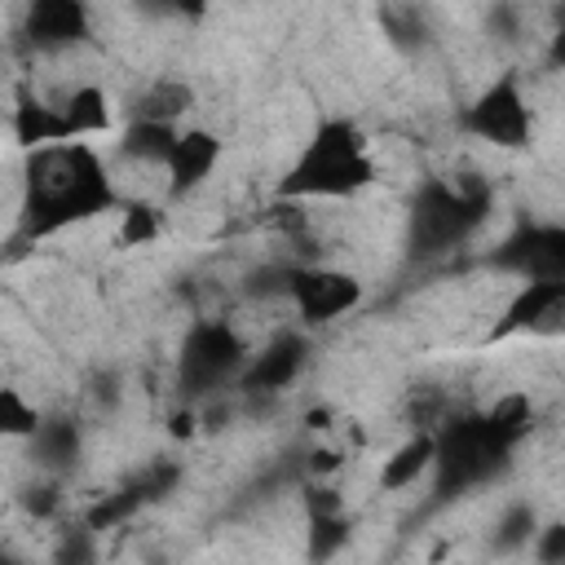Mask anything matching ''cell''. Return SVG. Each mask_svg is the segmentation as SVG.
<instances>
[{
  "label": "cell",
  "mask_w": 565,
  "mask_h": 565,
  "mask_svg": "<svg viewBox=\"0 0 565 565\" xmlns=\"http://www.w3.org/2000/svg\"><path fill=\"white\" fill-rule=\"evenodd\" d=\"M305 362H309V340L300 331H278L265 349H256L247 358V371H243L238 388L247 397H274V393H282V388L296 384V375L305 371Z\"/></svg>",
  "instance_id": "9"
},
{
  "label": "cell",
  "mask_w": 565,
  "mask_h": 565,
  "mask_svg": "<svg viewBox=\"0 0 565 565\" xmlns=\"http://www.w3.org/2000/svg\"><path fill=\"white\" fill-rule=\"evenodd\" d=\"M490 216V185L477 177H433L415 190L411 216H406V238L415 256H441L459 243L472 238V230Z\"/></svg>",
  "instance_id": "3"
},
{
  "label": "cell",
  "mask_w": 565,
  "mask_h": 565,
  "mask_svg": "<svg viewBox=\"0 0 565 565\" xmlns=\"http://www.w3.org/2000/svg\"><path fill=\"white\" fill-rule=\"evenodd\" d=\"M433 437H437V459H433L437 494H463V490L490 481L512 455V446L486 424L481 411L446 419L441 428H433Z\"/></svg>",
  "instance_id": "4"
},
{
  "label": "cell",
  "mask_w": 565,
  "mask_h": 565,
  "mask_svg": "<svg viewBox=\"0 0 565 565\" xmlns=\"http://www.w3.org/2000/svg\"><path fill=\"white\" fill-rule=\"evenodd\" d=\"M119 190L106 159L88 141H62L22 163V238H53L102 212H115Z\"/></svg>",
  "instance_id": "1"
},
{
  "label": "cell",
  "mask_w": 565,
  "mask_h": 565,
  "mask_svg": "<svg viewBox=\"0 0 565 565\" xmlns=\"http://www.w3.org/2000/svg\"><path fill=\"white\" fill-rule=\"evenodd\" d=\"M459 132L494 146V150H525L534 137V110L521 88L516 71L494 75L463 110H459Z\"/></svg>",
  "instance_id": "6"
},
{
  "label": "cell",
  "mask_w": 565,
  "mask_h": 565,
  "mask_svg": "<svg viewBox=\"0 0 565 565\" xmlns=\"http://www.w3.org/2000/svg\"><path fill=\"white\" fill-rule=\"evenodd\" d=\"M349 539H353V521H349V512H340V516H322V521H309V543H305V552H309L313 565H322V561H331Z\"/></svg>",
  "instance_id": "23"
},
{
  "label": "cell",
  "mask_w": 565,
  "mask_h": 565,
  "mask_svg": "<svg viewBox=\"0 0 565 565\" xmlns=\"http://www.w3.org/2000/svg\"><path fill=\"white\" fill-rule=\"evenodd\" d=\"M547 62H552L556 71H565V18H561V26L552 31V44H547Z\"/></svg>",
  "instance_id": "29"
},
{
  "label": "cell",
  "mask_w": 565,
  "mask_h": 565,
  "mask_svg": "<svg viewBox=\"0 0 565 565\" xmlns=\"http://www.w3.org/2000/svg\"><path fill=\"white\" fill-rule=\"evenodd\" d=\"M190 110H194V84L181 79V75H159V79L141 84V93L132 97V115H128V119L181 128V119H185Z\"/></svg>",
  "instance_id": "13"
},
{
  "label": "cell",
  "mask_w": 565,
  "mask_h": 565,
  "mask_svg": "<svg viewBox=\"0 0 565 565\" xmlns=\"http://www.w3.org/2000/svg\"><path fill=\"white\" fill-rule=\"evenodd\" d=\"M539 512L530 508V503H508L503 512H499V521H494V552H521V547H530L534 543V534H539Z\"/></svg>",
  "instance_id": "21"
},
{
  "label": "cell",
  "mask_w": 565,
  "mask_h": 565,
  "mask_svg": "<svg viewBox=\"0 0 565 565\" xmlns=\"http://www.w3.org/2000/svg\"><path fill=\"white\" fill-rule=\"evenodd\" d=\"M181 141V128H168V124H146V119H128V128L119 132V154L128 163H141V168H163L168 172V159Z\"/></svg>",
  "instance_id": "16"
},
{
  "label": "cell",
  "mask_w": 565,
  "mask_h": 565,
  "mask_svg": "<svg viewBox=\"0 0 565 565\" xmlns=\"http://www.w3.org/2000/svg\"><path fill=\"white\" fill-rule=\"evenodd\" d=\"M53 565H97V530L93 525H71L57 539Z\"/></svg>",
  "instance_id": "24"
},
{
  "label": "cell",
  "mask_w": 565,
  "mask_h": 565,
  "mask_svg": "<svg viewBox=\"0 0 565 565\" xmlns=\"http://www.w3.org/2000/svg\"><path fill=\"white\" fill-rule=\"evenodd\" d=\"M93 31V13L79 0H35L22 18V35L40 53H57L71 44H84Z\"/></svg>",
  "instance_id": "10"
},
{
  "label": "cell",
  "mask_w": 565,
  "mask_h": 565,
  "mask_svg": "<svg viewBox=\"0 0 565 565\" xmlns=\"http://www.w3.org/2000/svg\"><path fill=\"white\" fill-rule=\"evenodd\" d=\"M31 455H35V463L49 468V472L71 468V463L79 459V428H75V419H66V415L44 419L40 433L31 437Z\"/></svg>",
  "instance_id": "18"
},
{
  "label": "cell",
  "mask_w": 565,
  "mask_h": 565,
  "mask_svg": "<svg viewBox=\"0 0 565 565\" xmlns=\"http://www.w3.org/2000/svg\"><path fill=\"white\" fill-rule=\"evenodd\" d=\"M340 463H344V459H340V450H331V446H318V450H309V477H313V481L331 477Z\"/></svg>",
  "instance_id": "27"
},
{
  "label": "cell",
  "mask_w": 565,
  "mask_h": 565,
  "mask_svg": "<svg viewBox=\"0 0 565 565\" xmlns=\"http://www.w3.org/2000/svg\"><path fill=\"white\" fill-rule=\"evenodd\" d=\"M40 424H44V415L35 411V402L22 397V388H0V433L4 437L31 441L40 433Z\"/></svg>",
  "instance_id": "22"
},
{
  "label": "cell",
  "mask_w": 565,
  "mask_h": 565,
  "mask_svg": "<svg viewBox=\"0 0 565 565\" xmlns=\"http://www.w3.org/2000/svg\"><path fill=\"white\" fill-rule=\"evenodd\" d=\"M287 300L305 327H327L362 305V282L335 265H291L287 269Z\"/></svg>",
  "instance_id": "8"
},
{
  "label": "cell",
  "mask_w": 565,
  "mask_h": 565,
  "mask_svg": "<svg viewBox=\"0 0 565 565\" xmlns=\"http://www.w3.org/2000/svg\"><path fill=\"white\" fill-rule=\"evenodd\" d=\"M375 177H380V168H375V154L366 146V132L353 119L331 115L296 150V159L278 177L274 194L287 199V203H305V199H353Z\"/></svg>",
  "instance_id": "2"
},
{
  "label": "cell",
  "mask_w": 565,
  "mask_h": 565,
  "mask_svg": "<svg viewBox=\"0 0 565 565\" xmlns=\"http://www.w3.org/2000/svg\"><path fill=\"white\" fill-rule=\"evenodd\" d=\"M486 265L516 282H565V225L525 221L486 256Z\"/></svg>",
  "instance_id": "7"
},
{
  "label": "cell",
  "mask_w": 565,
  "mask_h": 565,
  "mask_svg": "<svg viewBox=\"0 0 565 565\" xmlns=\"http://www.w3.org/2000/svg\"><path fill=\"white\" fill-rule=\"evenodd\" d=\"M433 459H437V437L433 433H411L380 468V490L397 494L406 486H415L424 472H433Z\"/></svg>",
  "instance_id": "17"
},
{
  "label": "cell",
  "mask_w": 565,
  "mask_h": 565,
  "mask_svg": "<svg viewBox=\"0 0 565 565\" xmlns=\"http://www.w3.org/2000/svg\"><path fill=\"white\" fill-rule=\"evenodd\" d=\"M57 106H62V119H66V141L102 137V132H110V124H115L110 97H106V88H97V84H75Z\"/></svg>",
  "instance_id": "15"
},
{
  "label": "cell",
  "mask_w": 565,
  "mask_h": 565,
  "mask_svg": "<svg viewBox=\"0 0 565 565\" xmlns=\"http://www.w3.org/2000/svg\"><path fill=\"white\" fill-rule=\"evenodd\" d=\"M530 552L539 565H565V521H543Z\"/></svg>",
  "instance_id": "25"
},
{
  "label": "cell",
  "mask_w": 565,
  "mask_h": 565,
  "mask_svg": "<svg viewBox=\"0 0 565 565\" xmlns=\"http://www.w3.org/2000/svg\"><path fill=\"white\" fill-rule=\"evenodd\" d=\"M9 128H13V141H18L26 154H35V150H44V146H62V141H66L62 106H49V102H40V97H18Z\"/></svg>",
  "instance_id": "14"
},
{
  "label": "cell",
  "mask_w": 565,
  "mask_h": 565,
  "mask_svg": "<svg viewBox=\"0 0 565 565\" xmlns=\"http://www.w3.org/2000/svg\"><path fill=\"white\" fill-rule=\"evenodd\" d=\"M340 512H344V499H340L335 486H327V481H309V486H305V516H309V521L340 516Z\"/></svg>",
  "instance_id": "26"
},
{
  "label": "cell",
  "mask_w": 565,
  "mask_h": 565,
  "mask_svg": "<svg viewBox=\"0 0 565 565\" xmlns=\"http://www.w3.org/2000/svg\"><path fill=\"white\" fill-rule=\"evenodd\" d=\"M565 300V282H516V291L508 296V305L499 309V318L490 322L481 344H499L512 335H539L547 313Z\"/></svg>",
  "instance_id": "11"
},
{
  "label": "cell",
  "mask_w": 565,
  "mask_h": 565,
  "mask_svg": "<svg viewBox=\"0 0 565 565\" xmlns=\"http://www.w3.org/2000/svg\"><path fill=\"white\" fill-rule=\"evenodd\" d=\"M119 247H150L159 234H163V212L154 203H141V199H128L119 207Z\"/></svg>",
  "instance_id": "20"
},
{
  "label": "cell",
  "mask_w": 565,
  "mask_h": 565,
  "mask_svg": "<svg viewBox=\"0 0 565 565\" xmlns=\"http://www.w3.org/2000/svg\"><path fill=\"white\" fill-rule=\"evenodd\" d=\"M247 371V340L225 318H199L177 344V388L185 397H207Z\"/></svg>",
  "instance_id": "5"
},
{
  "label": "cell",
  "mask_w": 565,
  "mask_h": 565,
  "mask_svg": "<svg viewBox=\"0 0 565 565\" xmlns=\"http://www.w3.org/2000/svg\"><path fill=\"white\" fill-rule=\"evenodd\" d=\"M216 163H221V137L207 128H181V141L168 159V199L194 194Z\"/></svg>",
  "instance_id": "12"
},
{
  "label": "cell",
  "mask_w": 565,
  "mask_h": 565,
  "mask_svg": "<svg viewBox=\"0 0 565 565\" xmlns=\"http://www.w3.org/2000/svg\"><path fill=\"white\" fill-rule=\"evenodd\" d=\"M305 424H309L313 433H322V428H331V406H313V411L305 415Z\"/></svg>",
  "instance_id": "30"
},
{
  "label": "cell",
  "mask_w": 565,
  "mask_h": 565,
  "mask_svg": "<svg viewBox=\"0 0 565 565\" xmlns=\"http://www.w3.org/2000/svg\"><path fill=\"white\" fill-rule=\"evenodd\" d=\"M486 424L516 450L521 446V437H530V428H534V402H530V393H521V388H512V393H503V397H494L486 411Z\"/></svg>",
  "instance_id": "19"
},
{
  "label": "cell",
  "mask_w": 565,
  "mask_h": 565,
  "mask_svg": "<svg viewBox=\"0 0 565 565\" xmlns=\"http://www.w3.org/2000/svg\"><path fill=\"white\" fill-rule=\"evenodd\" d=\"M57 503H62V494H57V486H53V481H49V486H40V490L31 486V494H26V508H31L35 516H53V512H57Z\"/></svg>",
  "instance_id": "28"
},
{
  "label": "cell",
  "mask_w": 565,
  "mask_h": 565,
  "mask_svg": "<svg viewBox=\"0 0 565 565\" xmlns=\"http://www.w3.org/2000/svg\"><path fill=\"white\" fill-rule=\"evenodd\" d=\"M190 424H194V415H190V411L172 415V433H181V437H185V433H190Z\"/></svg>",
  "instance_id": "31"
}]
</instances>
